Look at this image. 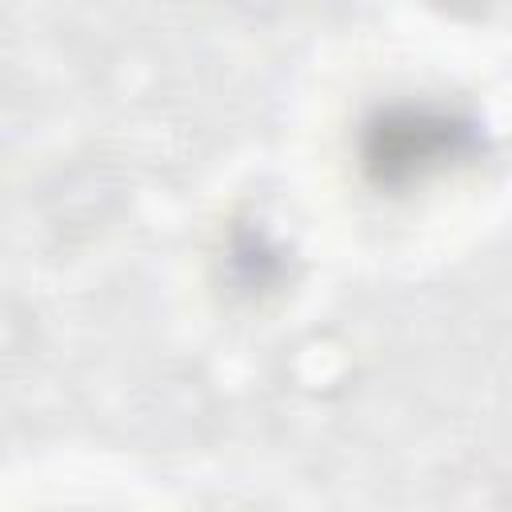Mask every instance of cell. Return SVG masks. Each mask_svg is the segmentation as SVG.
<instances>
[{
    "instance_id": "cell-1",
    "label": "cell",
    "mask_w": 512,
    "mask_h": 512,
    "mask_svg": "<svg viewBox=\"0 0 512 512\" xmlns=\"http://www.w3.org/2000/svg\"><path fill=\"white\" fill-rule=\"evenodd\" d=\"M460 128L444 120H424L416 116V136H412V116L400 124H388L380 132V148H372V164H380L384 176H400L412 168H428L460 152Z\"/></svg>"
}]
</instances>
